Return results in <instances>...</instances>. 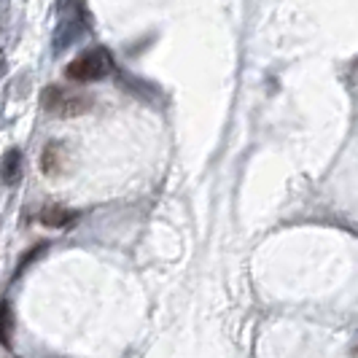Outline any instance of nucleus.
Masks as SVG:
<instances>
[{
	"mask_svg": "<svg viewBox=\"0 0 358 358\" xmlns=\"http://www.w3.org/2000/svg\"><path fill=\"white\" fill-rule=\"evenodd\" d=\"M41 106L46 108L52 116L59 119H73V116H81L92 108V97L87 92L68 90V87H59V84H49L43 94H41Z\"/></svg>",
	"mask_w": 358,
	"mask_h": 358,
	"instance_id": "obj_1",
	"label": "nucleus"
},
{
	"mask_svg": "<svg viewBox=\"0 0 358 358\" xmlns=\"http://www.w3.org/2000/svg\"><path fill=\"white\" fill-rule=\"evenodd\" d=\"M62 164H65V148H62V143H49L46 151L41 154V170L46 176H57L62 170Z\"/></svg>",
	"mask_w": 358,
	"mask_h": 358,
	"instance_id": "obj_5",
	"label": "nucleus"
},
{
	"mask_svg": "<svg viewBox=\"0 0 358 358\" xmlns=\"http://www.w3.org/2000/svg\"><path fill=\"white\" fill-rule=\"evenodd\" d=\"M0 345L6 350L14 348V313H11V305L6 299L0 302Z\"/></svg>",
	"mask_w": 358,
	"mask_h": 358,
	"instance_id": "obj_6",
	"label": "nucleus"
},
{
	"mask_svg": "<svg viewBox=\"0 0 358 358\" xmlns=\"http://www.w3.org/2000/svg\"><path fill=\"white\" fill-rule=\"evenodd\" d=\"M6 71H8V65H6V57H3V54H0V78H3V76H6Z\"/></svg>",
	"mask_w": 358,
	"mask_h": 358,
	"instance_id": "obj_8",
	"label": "nucleus"
},
{
	"mask_svg": "<svg viewBox=\"0 0 358 358\" xmlns=\"http://www.w3.org/2000/svg\"><path fill=\"white\" fill-rule=\"evenodd\" d=\"M24 173V157L19 148H8L3 157H0V180L6 186H17Z\"/></svg>",
	"mask_w": 358,
	"mask_h": 358,
	"instance_id": "obj_4",
	"label": "nucleus"
},
{
	"mask_svg": "<svg viewBox=\"0 0 358 358\" xmlns=\"http://www.w3.org/2000/svg\"><path fill=\"white\" fill-rule=\"evenodd\" d=\"M87 33V14L81 6H68V14L57 22L52 38V52L62 54L65 49H71L78 38Z\"/></svg>",
	"mask_w": 358,
	"mask_h": 358,
	"instance_id": "obj_3",
	"label": "nucleus"
},
{
	"mask_svg": "<svg viewBox=\"0 0 358 358\" xmlns=\"http://www.w3.org/2000/svg\"><path fill=\"white\" fill-rule=\"evenodd\" d=\"M76 218H78V213H76V210H65V208H49V210H43V213H41V224L62 229V227L73 224Z\"/></svg>",
	"mask_w": 358,
	"mask_h": 358,
	"instance_id": "obj_7",
	"label": "nucleus"
},
{
	"mask_svg": "<svg viewBox=\"0 0 358 358\" xmlns=\"http://www.w3.org/2000/svg\"><path fill=\"white\" fill-rule=\"evenodd\" d=\"M113 71V57L108 49L103 46H94V49H87L84 54H78L76 59H73L71 65L65 68V76L71 78V81H100V78H106L110 76Z\"/></svg>",
	"mask_w": 358,
	"mask_h": 358,
	"instance_id": "obj_2",
	"label": "nucleus"
}]
</instances>
